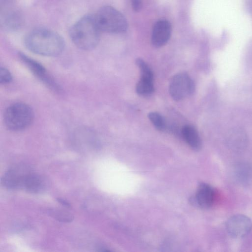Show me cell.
Returning <instances> with one entry per match:
<instances>
[{"instance_id": "6da1fadb", "label": "cell", "mask_w": 252, "mask_h": 252, "mask_svg": "<svg viewBox=\"0 0 252 252\" xmlns=\"http://www.w3.org/2000/svg\"><path fill=\"white\" fill-rule=\"evenodd\" d=\"M28 50L37 55L55 57L64 50L65 42L63 37L51 30L38 28L29 32L25 39Z\"/></svg>"}, {"instance_id": "7a4b0ae2", "label": "cell", "mask_w": 252, "mask_h": 252, "mask_svg": "<svg viewBox=\"0 0 252 252\" xmlns=\"http://www.w3.org/2000/svg\"><path fill=\"white\" fill-rule=\"evenodd\" d=\"M101 31L94 18V15H86L70 28L69 36L74 45L84 50H90L98 44Z\"/></svg>"}, {"instance_id": "3957f363", "label": "cell", "mask_w": 252, "mask_h": 252, "mask_svg": "<svg viewBox=\"0 0 252 252\" xmlns=\"http://www.w3.org/2000/svg\"><path fill=\"white\" fill-rule=\"evenodd\" d=\"M34 118L32 108L23 102H16L10 105L5 109L4 123L9 130L19 131L29 127Z\"/></svg>"}, {"instance_id": "277c9868", "label": "cell", "mask_w": 252, "mask_h": 252, "mask_svg": "<svg viewBox=\"0 0 252 252\" xmlns=\"http://www.w3.org/2000/svg\"><path fill=\"white\" fill-rule=\"evenodd\" d=\"M94 16L101 32L119 33L127 29V23L124 16L112 6L101 7Z\"/></svg>"}, {"instance_id": "5b68a950", "label": "cell", "mask_w": 252, "mask_h": 252, "mask_svg": "<svg viewBox=\"0 0 252 252\" xmlns=\"http://www.w3.org/2000/svg\"><path fill=\"white\" fill-rule=\"evenodd\" d=\"M33 171V168L27 164H16L3 174L0 179L1 185L8 189L22 190L27 177Z\"/></svg>"}, {"instance_id": "8992f818", "label": "cell", "mask_w": 252, "mask_h": 252, "mask_svg": "<svg viewBox=\"0 0 252 252\" xmlns=\"http://www.w3.org/2000/svg\"><path fill=\"white\" fill-rule=\"evenodd\" d=\"M195 90L193 80L185 72L175 74L171 79L169 91L172 98L176 101L181 100L192 94Z\"/></svg>"}, {"instance_id": "52a82bcc", "label": "cell", "mask_w": 252, "mask_h": 252, "mask_svg": "<svg viewBox=\"0 0 252 252\" xmlns=\"http://www.w3.org/2000/svg\"><path fill=\"white\" fill-rule=\"evenodd\" d=\"M225 228L228 234L235 239H241L246 236L252 229V221L243 214H235L231 216L225 222Z\"/></svg>"}, {"instance_id": "ba28073f", "label": "cell", "mask_w": 252, "mask_h": 252, "mask_svg": "<svg viewBox=\"0 0 252 252\" xmlns=\"http://www.w3.org/2000/svg\"><path fill=\"white\" fill-rule=\"evenodd\" d=\"M19 55L21 61L37 78L54 91H61L60 86L48 73L43 65L23 53H20Z\"/></svg>"}, {"instance_id": "9c48e42d", "label": "cell", "mask_w": 252, "mask_h": 252, "mask_svg": "<svg viewBox=\"0 0 252 252\" xmlns=\"http://www.w3.org/2000/svg\"><path fill=\"white\" fill-rule=\"evenodd\" d=\"M171 33V26L167 20H161L158 21L154 26L151 42L157 47L165 45L169 39Z\"/></svg>"}, {"instance_id": "30bf717a", "label": "cell", "mask_w": 252, "mask_h": 252, "mask_svg": "<svg viewBox=\"0 0 252 252\" xmlns=\"http://www.w3.org/2000/svg\"><path fill=\"white\" fill-rule=\"evenodd\" d=\"M216 197L215 189L206 183L200 184L197 189L195 201L201 208L208 209L214 204Z\"/></svg>"}, {"instance_id": "8fae6325", "label": "cell", "mask_w": 252, "mask_h": 252, "mask_svg": "<svg viewBox=\"0 0 252 252\" xmlns=\"http://www.w3.org/2000/svg\"><path fill=\"white\" fill-rule=\"evenodd\" d=\"M233 174L239 185L248 187L252 182V165L247 161L237 162L233 167Z\"/></svg>"}, {"instance_id": "7c38bea8", "label": "cell", "mask_w": 252, "mask_h": 252, "mask_svg": "<svg viewBox=\"0 0 252 252\" xmlns=\"http://www.w3.org/2000/svg\"><path fill=\"white\" fill-rule=\"evenodd\" d=\"M47 185L46 179L33 171L26 178L22 190L29 193L37 194L44 192Z\"/></svg>"}, {"instance_id": "4fadbf2b", "label": "cell", "mask_w": 252, "mask_h": 252, "mask_svg": "<svg viewBox=\"0 0 252 252\" xmlns=\"http://www.w3.org/2000/svg\"><path fill=\"white\" fill-rule=\"evenodd\" d=\"M22 23V17L16 10L9 9L1 14V26L7 31H15L21 27Z\"/></svg>"}, {"instance_id": "5bb4252c", "label": "cell", "mask_w": 252, "mask_h": 252, "mask_svg": "<svg viewBox=\"0 0 252 252\" xmlns=\"http://www.w3.org/2000/svg\"><path fill=\"white\" fill-rule=\"evenodd\" d=\"M182 135L189 146L194 150L200 149L201 140L197 130L192 126L186 125L182 129Z\"/></svg>"}, {"instance_id": "9a60e30c", "label": "cell", "mask_w": 252, "mask_h": 252, "mask_svg": "<svg viewBox=\"0 0 252 252\" xmlns=\"http://www.w3.org/2000/svg\"><path fill=\"white\" fill-rule=\"evenodd\" d=\"M137 93L143 96L149 95L154 91L153 78L141 76L136 86Z\"/></svg>"}, {"instance_id": "2e32d148", "label": "cell", "mask_w": 252, "mask_h": 252, "mask_svg": "<svg viewBox=\"0 0 252 252\" xmlns=\"http://www.w3.org/2000/svg\"><path fill=\"white\" fill-rule=\"evenodd\" d=\"M46 212L50 216L59 221L70 222L74 219L73 215L65 210L50 208L47 209Z\"/></svg>"}, {"instance_id": "e0dca14e", "label": "cell", "mask_w": 252, "mask_h": 252, "mask_svg": "<svg viewBox=\"0 0 252 252\" xmlns=\"http://www.w3.org/2000/svg\"><path fill=\"white\" fill-rule=\"evenodd\" d=\"M148 118L154 126L158 130L163 131L166 127V124L163 117L158 113L152 112L148 114Z\"/></svg>"}, {"instance_id": "ac0fdd59", "label": "cell", "mask_w": 252, "mask_h": 252, "mask_svg": "<svg viewBox=\"0 0 252 252\" xmlns=\"http://www.w3.org/2000/svg\"><path fill=\"white\" fill-rule=\"evenodd\" d=\"M135 63L140 69L141 76L153 78L152 69L144 61L138 58L136 59Z\"/></svg>"}, {"instance_id": "d6986e66", "label": "cell", "mask_w": 252, "mask_h": 252, "mask_svg": "<svg viewBox=\"0 0 252 252\" xmlns=\"http://www.w3.org/2000/svg\"><path fill=\"white\" fill-rule=\"evenodd\" d=\"M12 80V76L10 71L6 68H0V83L1 84H7Z\"/></svg>"}, {"instance_id": "ffe728a7", "label": "cell", "mask_w": 252, "mask_h": 252, "mask_svg": "<svg viewBox=\"0 0 252 252\" xmlns=\"http://www.w3.org/2000/svg\"><path fill=\"white\" fill-rule=\"evenodd\" d=\"M133 9L135 11H139L141 8V0H131Z\"/></svg>"}, {"instance_id": "44dd1931", "label": "cell", "mask_w": 252, "mask_h": 252, "mask_svg": "<svg viewBox=\"0 0 252 252\" xmlns=\"http://www.w3.org/2000/svg\"><path fill=\"white\" fill-rule=\"evenodd\" d=\"M57 200L58 202H59L60 203H61L62 205H63L64 207H67V208L70 207V203H69L66 200H65L63 199H62V198H58L57 199Z\"/></svg>"}]
</instances>
